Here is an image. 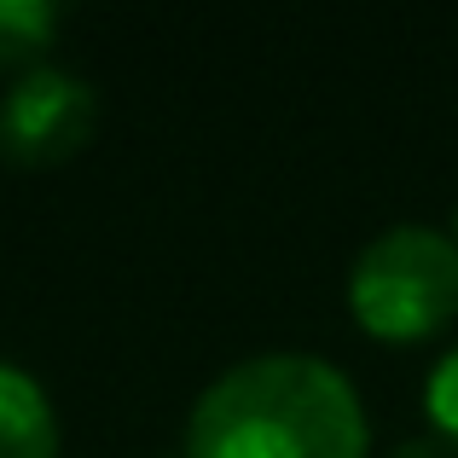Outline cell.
I'll use <instances>...</instances> for the list:
<instances>
[{
    "instance_id": "1",
    "label": "cell",
    "mask_w": 458,
    "mask_h": 458,
    "mask_svg": "<svg viewBox=\"0 0 458 458\" xmlns=\"http://www.w3.org/2000/svg\"><path fill=\"white\" fill-rule=\"evenodd\" d=\"M360 394L331 360L256 354L198 394L186 458H366Z\"/></svg>"
},
{
    "instance_id": "2",
    "label": "cell",
    "mask_w": 458,
    "mask_h": 458,
    "mask_svg": "<svg viewBox=\"0 0 458 458\" xmlns=\"http://www.w3.org/2000/svg\"><path fill=\"white\" fill-rule=\"evenodd\" d=\"M348 308L383 343H424L458 319V238L436 226H394L360 250Z\"/></svg>"
},
{
    "instance_id": "3",
    "label": "cell",
    "mask_w": 458,
    "mask_h": 458,
    "mask_svg": "<svg viewBox=\"0 0 458 458\" xmlns=\"http://www.w3.org/2000/svg\"><path fill=\"white\" fill-rule=\"evenodd\" d=\"M99 123V93L70 70H30L0 99V151L23 168H53L76 157Z\"/></svg>"
},
{
    "instance_id": "4",
    "label": "cell",
    "mask_w": 458,
    "mask_h": 458,
    "mask_svg": "<svg viewBox=\"0 0 458 458\" xmlns=\"http://www.w3.org/2000/svg\"><path fill=\"white\" fill-rule=\"evenodd\" d=\"M0 458H58V412L30 371L0 360Z\"/></svg>"
},
{
    "instance_id": "5",
    "label": "cell",
    "mask_w": 458,
    "mask_h": 458,
    "mask_svg": "<svg viewBox=\"0 0 458 458\" xmlns=\"http://www.w3.org/2000/svg\"><path fill=\"white\" fill-rule=\"evenodd\" d=\"M58 6L47 0H0V70H23L53 47Z\"/></svg>"
},
{
    "instance_id": "6",
    "label": "cell",
    "mask_w": 458,
    "mask_h": 458,
    "mask_svg": "<svg viewBox=\"0 0 458 458\" xmlns=\"http://www.w3.org/2000/svg\"><path fill=\"white\" fill-rule=\"evenodd\" d=\"M424 412L436 418L441 447H453V453H458V348L436 366V377H429V389H424Z\"/></svg>"
},
{
    "instance_id": "7",
    "label": "cell",
    "mask_w": 458,
    "mask_h": 458,
    "mask_svg": "<svg viewBox=\"0 0 458 458\" xmlns=\"http://www.w3.org/2000/svg\"><path fill=\"white\" fill-rule=\"evenodd\" d=\"M389 458H453V453L441 447V441H401Z\"/></svg>"
},
{
    "instance_id": "8",
    "label": "cell",
    "mask_w": 458,
    "mask_h": 458,
    "mask_svg": "<svg viewBox=\"0 0 458 458\" xmlns=\"http://www.w3.org/2000/svg\"><path fill=\"white\" fill-rule=\"evenodd\" d=\"M453 238H458V215H453Z\"/></svg>"
}]
</instances>
